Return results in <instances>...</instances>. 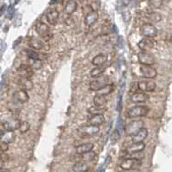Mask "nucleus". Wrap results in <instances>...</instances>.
<instances>
[{
    "mask_svg": "<svg viewBox=\"0 0 172 172\" xmlns=\"http://www.w3.org/2000/svg\"><path fill=\"white\" fill-rule=\"evenodd\" d=\"M147 17L152 21V22H160L162 17H161V15L159 13H157V12H154V11H152V12H149L147 14Z\"/></svg>",
    "mask_w": 172,
    "mask_h": 172,
    "instance_id": "33",
    "label": "nucleus"
},
{
    "mask_svg": "<svg viewBox=\"0 0 172 172\" xmlns=\"http://www.w3.org/2000/svg\"><path fill=\"white\" fill-rule=\"evenodd\" d=\"M21 0H15V4H18L19 2H20Z\"/></svg>",
    "mask_w": 172,
    "mask_h": 172,
    "instance_id": "50",
    "label": "nucleus"
},
{
    "mask_svg": "<svg viewBox=\"0 0 172 172\" xmlns=\"http://www.w3.org/2000/svg\"><path fill=\"white\" fill-rule=\"evenodd\" d=\"M97 19H98V14L96 11L93 10L91 12H88L84 17V24L88 27H91L96 23Z\"/></svg>",
    "mask_w": 172,
    "mask_h": 172,
    "instance_id": "23",
    "label": "nucleus"
},
{
    "mask_svg": "<svg viewBox=\"0 0 172 172\" xmlns=\"http://www.w3.org/2000/svg\"><path fill=\"white\" fill-rule=\"evenodd\" d=\"M147 136H148V130L144 127L140 131L138 132L135 135L132 137V143H144Z\"/></svg>",
    "mask_w": 172,
    "mask_h": 172,
    "instance_id": "20",
    "label": "nucleus"
},
{
    "mask_svg": "<svg viewBox=\"0 0 172 172\" xmlns=\"http://www.w3.org/2000/svg\"><path fill=\"white\" fill-rule=\"evenodd\" d=\"M17 73L20 77L24 78H30L34 75V70L31 68V66L28 64H22L17 68Z\"/></svg>",
    "mask_w": 172,
    "mask_h": 172,
    "instance_id": "14",
    "label": "nucleus"
},
{
    "mask_svg": "<svg viewBox=\"0 0 172 172\" xmlns=\"http://www.w3.org/2000/svg\"><path fill=\"white\" fill-rule=\"evenodd\" d=\"M163 2H169V1H170V0H162Z\"/></svg>",
    "mask_w": 172,
    "mask_h": 172,
    "instance_id": "51",
    "label": "nucleus"
},
{
    "mask_svg": "<svg viewBox=\"0 0 172 172\" xmlns=\"http://www.w3.org/2000/svg\"><path fill=\"white\" fill-rule=\"evenodd\" d=\"M149 4L153 8L158 9L162 6L163 1L162 0H149Z\"/></svg>",
    "mask_w": 172,
    "mask_h": 172,
    "instance_id": "39",
    "label": "nucleus"
},
{
    "mask_svg": "<svg viewBox=\"0 0 172 172\" xmlns=\"http://www.w3.org/2000/svg\"><path fill=\"white\" fill-rule=\"evenodd\" d=\"M142 165V160L133 158V157H127L124 158L120 163V167L122 170H137L139 169Z\"/></svg>",
    "mask_w": 172,
    "mask_h": 172,
    "instance_id": "5",
    "label": "nucleus"
},
{
    "mask_svg": "<svg viewBox=\"0 0 172 172\" xmlns=\"http://www.w3.org/2000/svg\"><path fill=\"white\" fill-rule=\"evenodd\" d=\"M148 99H149V96L146 92H143V91H138L136 93H133L132 94L130 97L132 102H134V103H143V102H146Z\"/></svg>",
    "mask_w": 172,
    "mask_h": 172,
    "instance_id": "17",
    "label": "nucleus"
},
{
    "mask_svg": "<svg viewBox=\"0 0 172 172\" xmlns=\"http://www.w3.org/2000/svg\"><path fill=\"white\" fill-rule=\"evenodd\" d=\"M89 170V166L85 162H79L74 163L72 166L73 172H87Z\"/></svg>",
    "mask_w": 172,
    "mask_h": 172,
    "instance_id": "29",
    "label": "nucleus"
},
{
    "mask_svg": "<svg viewBox=\"0 0 172 172\" xmlns=\"http://www.w3.org/2000/svg\"><path fill=\"white\" fill-rule=\"evenodd\" d=\"M15 139V134L13 131H4L1 133V143H5L9 145L14 142Z\"/></svg>",
    "mask_w": 172,
    "mask_h": 172,
    "instance_id": "22",
    "label": "nucleus"
},
{
    "mask_svg": "<svg viewBox=\"0 0 172 172\" xmlns=\"http://www.w3.org/2000/svg\"><path fill=\"white\" fill-rule=\"evenodd\" d=\"M5 9V5H3V7H2V9H1V14H3L4 13V10Z\"/></svg>",
    "mask_w": 172,
    "mask_h": 172,
    "instance_id": "49",
    "label": "nucleus"
},
{
    "mask_svg": "<svg viewBox=\"0 0 172 172\" xmlns=\"http://www.w3.org/2000/svg\"><path fill=\"white\" fill-rule=\"evenodd\" d=\"M77 7V5L74 0H68L65 6V12L67 15H71L76 11Z\"/></svg>",
    "mask_w": 172,
    "mask_h": 172,
    "instance_id": "28",
    "label": "nucleus"
},
{
    "mask_svg": "<svg viewBox=\"0 0 172 172\" xmlns=\"http://www.w3.org/2000/svg\"><path fill=\"white\" fill-rule=\"evenodd\" d=\"M14 14V9L12 8V6H10L9 9L7 10V15H8V18H11L13 16Z\"/></svg>",
    "mask_w": 172,
    "mask_h": 172,
    "instance_id": "42",
    "label": "nucleus"
},
{
    "mask_svg": "<svg viewBox=\"0 0 172 172\" xmlns=\"http://www.w3.org/2000/svg\"><path fill=\"white\" fill-rule=\"evenodd\" d=\"M145 123L142 120H134L127 123L124 127V132L127 136H133L138 132H139L142 128H144Z\"/></svg>",
    "mask_w": 172,
    "mask_h": 172,
    "instance_id": "1",
    "label": "nucleus"
},
{
    "mask_svg": "<svg viewBox=\"0 0 172 172\" xmlns=\"http://www.w3.org/2000/svg\"><path fill=\"white\" fill-rule=\"evenodd\" d=\"M109 84V78L107 76H101L94 78L90 83V90L92 91H101L105 86Z\"/></svg>",
    "mask_w": 172,
    "mask_h": 172,
    "instance_id": "6",
    "label": "nucleus"
},
{
    "mask_svg": "<svg viewBox=\"0 0 172 172\" xmlns=\"http://www.w3.org/2000/svg\"><path fill=\"white\" fill-rule=\"evenodd\" d=\"M93 102H94L95 106L105 108L107 105V99L105 96L97 93L96 96H94V98H93Z\"/></svg>",
    "mask_w": 172,
    "mask_h": 172,
    "instance_id": "27",
    "label": "nucleus"
},
{
    "mask_svg": "<svg viewBox=\"0 0 172 172\" xmlns=\"http://www.w3.org/2000/svg\"><path fill=\"white\" fill-rule=\"evenodd\" d=\"M108 58H107L106 54L104 53H99L96 55L93 60H92V65L96 67H99V66H103L106 64Z\"/></svg>",
    "mask_w": 172,
    "mask_h": 172,
    "instance_id": "24",
    "label": "nucleus"
},
{
    "mask_svg": "<svg viewBox=\"0 0 172 172\" xmlns=\"http://www.w3.org/2000/svg\"><path fill=\"white\" fill-rule=\"evenodd\" d=\"M70 161L73 163H77L79 162H84L83 161V156L80 155V154H77V153H75L73 155H71L70 157Z\"/></svg>",
    "mask_w": 172,
    "mask_h": 172,
    "instance_id": "38",
    "label": "nucleus"
},
{
    "mask_svg": "<svg viewBox=\"0 0 172 172\" xmlns=\"http://www.w3.org/2000/svg\"><path fill=\"white\" fill-rule=\"evenodd\" d=\"M119 1H120V3H122V6H127L131 3L132 0H119Z\"/></svg>",
    "mask_w": 172,
    "mask_h": 172,
    "instance_id": "45",
    "label": "nucleus"
},
{
    "mask_svg": "<svg viewBox=\"0 0 172 172\" xmlns=\"http://www.w3.org/2000/svg\"><path fill=\"white\" fill-rule=\"evenodd\" d=\"M1 151L2 152H5L8 151V149H9V146H8V145L7 144H5V143H1Z\"/></svg>",
    "mask_w": 172,
    "mask_h": 172,
    "instance_id": "43",
    "label": "nucleus"
},
{
    "mask_svg": "<svg viewBox=\"0 0 172 172\" xmlns=\"http://www.w3.org/2000/svg\"><path fill=\"white\" fill-rule=\"evenodd\" d=\"M22 41V37H19V38H18V39H17V40L15 41V44H14V46H14V47H15L16 46H17V45H18V44H19L18 42H19V41Z\"/></svg>",
    "mask_w": 172,
    "mask_h": 172,
    "instance_id": "47",
    "label": "nucleus"
},
{
    "mask_svg": "<svg viewBox=\"0 0 172 172\" xmlns=\"http://www.w3.org/2000/svg\"><path fill=\"white\" fill-rule=\"evenodd\" d=\"M1 172H11L9 169H5V168H1Z\"/></svg>",
    "mask_w": 172,
    "mask_h": 172,
    "instance_id": "48",
    "label": "nucleus"
},
{
    "mask_svg": "<svg viewBox=\"0 0 172 172\" xmlns=\"http://www.w3.org/2000/svg\"><path fill=\"white\" fill-rule=\"evenodd\" d=\"M156 45H157V41L154 40V38H147V37H144L138 43L139 48L144 52L152 50L156 46Z\"/></svg>",
    "mask_w": 172,
    "mask_h": 172,
    "instance_id": "8",
    "label": "nucleus"
},
{
    "mask_svg": "<svg viewBox=\"0 0 172 172\" xmlns=\"http://www.w3.org/2000/svg\"><path fill=\"white\" fill-rule=\"evenodd\" d=\"M94 148V145L92 143H84V144H82L79 145L76 147V153L77 154H85L87 152H91Z\"/></svg>",
    "mask_w": 172,
    "mask_h": 172,
    "instance_id": "25",
    "label": "nucleus"
},
{
    "mask_svg": "<svg viewBox=\"0 0 172 172\" xmlns=\"http://www.w3.org/2000/svg\"><path fill=\"white\" fill-rule=\"evenodd\" d=\"M100 132V128L97 126L93 125H87V126H81L77 129V135L83 139L84 138H91L96 136V134Z\"/></svg>",
    "mask_w": 172,
    "mask_h": 172,
    "instance_id": "2",
    "label": "nucleus"
},
{
    "mask_svg": "<svg viewBox=\"0 0 172 172\" xmlns=\"http://www.w3.org/2000/svg\"><path fill=\"white\" fill-rule=\"evenodd\" d=\"M117 110L119 112L122 111V91L120 92L119 96H118V99H117Z\"/></svg>",
    "mask_w": 172,
    "mask_h": 172,
    "instance_id": "40",
    "label": "nucleus"
},
{
    "mask_svg": "<svg viewBox=\"0 0 172 172\" xmlns=\"http://www.w3.org/2000/svg\"><path fill=\"white\" fill-rule=\"evenodd\" d=\"M149 112V108L147 106L144 105H137L131 108L130 109H128L127 111V116L132 119H135V118H140L147 115Z\"/></svg>",
    "mask_w": 172,
    "mask_h": 172,
    "instance_id": "4",
    "label": "nucleus"
},
{
    "mask_svg": "<svg viewBox=\"0 0 172 172\" xmlns=\"http://www.w3.org/2000/svg\"><path fill=\"white\" fill-rule=\"evenodd\" d=\"M99 172H104V169H103V170H99Z\"/></svg>",
    "mask_w": 172,
    "mask_h": 172,
    "instance_id": "52",
    "label": "nucleus"
},
{
    "mask_svg": "<svg viewBox=\"0 0 172 172\" xmlns=\"http://www.w3.org/2000/svg\"><path fill=\"white\" fill-rule=\"evenodd\" d=\"M26 55L29 57V59L30 60H46L48 55L45 53H39L36 52V50L33 49H25Z\"/></svg>",
    "mask_w": 172,
    "mask_h": 172,
    "instance_id": "16",
    "label": "nucleus"
},
{
    "mask_svg": "<svg viewBox=\"0 0 172 172\" xmlns=\"http://www.w3.org/2000/svg\"><path fill=\"white\" fill-rule=\"evenodd\" d=\"M30 128V124L28 122H22L21 123L20 128H19V131L21 133H26L29 130Z\"/></svg>",
    "mask_w": 172,
    "mask_h": 172,
    "instance_id": "37",
    "label": "nucleus"
},
{
    "mask_svg": "<svg viewBox=\"0 0 172 172\" xmlns=\"http://www.w3.org/2000/svg\"><path fill=\"white\" fill-rule=\"evenodd\" d=\"M140 72H141L143 77L146 79H153L157 75V72L155 68H153L152 66H140Z\"/></svg>",
    "mask_w": 172,
    "mask_h": 172,
    "instance_id": "13",
    "label": "nucleus"
},
{
    "mask_svg": "<svg viewBox=\"0 0 172 172\" xmlns=\"http://www.w3.org/2000/svg\"><path fill=\"white\" fill-rule=\"evenodd\" d=\"M138 86H139V91L143 92H152L155 91L156 89V83L153 82L152 80H141V81L138 82Z\"/></svg>",
    "mask_w": 172,
    "mask_h": 172,
    "instance_id": "11",
    "label": "nucleus"
},
{
    "mask_svg": "<svg viewBox=\"0 0 172 172\" xmlns=\"http://www.w3.org/2000/svg\"><path fill=\"white\" fill-rule=\"evenodd\" d=\"M106 70L105 66H99V67H95L92 71H91V76L92 77H98L102 76L104 71Z\"/></svg>",
    "mask_w": 172,
    "mask_h": 172,
    "instance_id": "30",
    "label": "nucleus"
},
{
    "mask_svg": "<svg viewBox=\"0 0 172 172\" xmlns=\"http://www.w3.org/2000/svg\"><path fill=\"white\" fill-rule=\"evenodd\" d=\"M28 65H29L33 70H38V69L41 68L42 62L39 60H30L29 59V62L28 63Z\"/></svg>",
    "mask_w": 172,
    "mask_h": 172,
    "instance_id": "34",
    "label": "nucleus"
},
{
    "mask_svg": "<svg viewBox=\"0 0 172 172\" xmlns=\"http://www.w3.org/2000/svg\"><path fill=\"white\" fill-rule=\"evenodd\" d=\"M138 91H139V86H138V83H133L132 86L130 87V92H132V94L133 93H136Z\"/></svg>",
    "mask_w": 172,
    "mask_h": 172,
    "instance_id": "41",
    "label": "nucleus"
},
{
    "mask_svg": "<svg viewBox=\"0 0 172 172\" xmlns=\"http://www.w3.org/2000/svg\"><path fill=\"white\" fill-rule=\"evenodd\" d=\"M141 35L147 38H155L157 35V29L152 23H145L141 27Z\"/></svg>",
    "mask_w": 172,
    "mask_h": 172,
    "instance_id": "9",
    "label": "nucleus"
},
{
    "mask_svg": "<svg viewBox=\"0 0 172 172\" xmlns=\"http://www.w3.org/2000/svg\"><path fill=\"white\" fill-rule=\"evenodd\" d=\"M145 149H146V144L145 143H132L131 145H128L126 147L125 152L127 155H132V154L140 153Z\"/></svg>",
    "mask_w": 172,
    "mask_h": 172,
    "instance_id": "12",
    "label": "nucleus"
},
{
    "mask_svg": "<svg viewBox=\"0 0 172 172\" xmlns=\"http://www.w3.org/2000/svg\"><path fill=\"white\" fill-rule=\"evenodd\" d=\"M13 98L17 103H26L27 101L29 100V96L28 94V92L23 90H19L16 91L13 94Z\"/></svg>",
    "mask_w": 172,
    "mask_h": 172,
    "instance_id": "15",
    "label": "nucleus"
},
{
    "mask_svg": "<svg viewBox=\"0 0 172 172\" xmlns=\"http://www.w3.org/2000/svg\"><path fill=\"white\" fill-rule=\"evenodd\" d=\"M7 160H8V155H7V154H5V152H2V156H1L2 163L5 162V161H7Z\"/></svg>",
    "mask_w": 172,
    "mask_h": 172,
    "instance_id": "44",
    "label": "nucleus"
},
{
    "mask_svg": "<svg viewBox=\"0 0 172 172\" xmlns=\"http://www.w3.org/2000/svg\"><path fill=\"white\" fill-rule=\"evenodd\" d=\"M88 123L89 125L99 127L105 123V117L103 115H91L88 118Z\"/></svg>",
    "mask_w": 172,
    "mask_h": 172,
    "instance_id": "19",
    "label": "nucleus"
},
{
    "mask_svg": "<svg viewBox=\"0 0 172 172\" xmlns=\"http://www.w3.org/2000/svg\"><path fill=\"white\" fill-rule=\"evenodd\" d=\"M83 156V161L84 162H91V161H93L94 159H95V157H96V152H93V151H91L90 152H87L85 154H83L82 155Z\"/></svg>",
    "mask_w": 172,
    "mask_h": 172,
    "instance_id": "35",
    "label": "nucleus"
},
{
    "mask_svg": "<svg viewBox=\"0 0 172 172\" xmlns=\"http://www.w3.org/2000/svg\"><path fill=\"white\" fill-rule=\"evenodd\" d=\"M36 31L41 39H43L46 41H50L51 39L53 38V36L52 31L49 29V27L46 23L41 22H38L36 25Z\"/></svg>",
    "mask_w": 172,
    "mask_h": 172,
    "instance_id": "3",
    "label": "nucleus"
},
{
    "mask_svg": "<svg viewBox=\"0 0 172 172\" xmlns=\"http://www.w3.org/2000/svg\"><path fill=\"white\" fill-rule=\"evenodd\" d=\"M27 44L33 50H41L43 47V42L37 37L30 36L27 39Z\"/></svg>",
    "mask_w": 172,
    "mask_h": 172,
    "instance_id": "18",
    "label": "nucleus"
},
{
    "mask_svg": "<svg viewBox=\"0 0 172 172\" xmlns=\"http://www.w3.org/2000/svg\"><path fill=\"white\" fill-rule=\"evenodd\" d=\"M18 85L21 88V90H23L26 91H29L33 90L34 88V83L30 78H24L20 77L18 80Z\"/></svg>",
    "mask_w": 172,
    "mask_h": 172,
    "instance_id": "21",
    "label": "nucleus"
},
{
    "mask_svg": "<svg viewBox=\"0 0 172 172\" xmlns=\"http://www.w3.org/2000/svg\"><path fill=\"white\" fill-rule=\"evenodd\" d=\"M59 18H60V14L55 10H50L46 14V20L48 22V23L51 24V25H56L58 21H59Z\"/></svg>",
    "mask_w": 172,
    "mask_h": 172,
    "instance_id": "26",
    "label": "nucleus"
},
{
    "mask_svg": "<svg viewBox=\"0 0 172 172\" xmlns=\"http://www.w3.org/2000/svg\"><path fill=\"white\" fill-rule=\"evenodd\" d=\"M104 111H105V108H101L95 105L88 108V113L90 115H103Z\"/></svg>",
    "mask_w": 172,
    "mask_h": 172,
    "instance_id": "31",
    "label": "nucleus"
},
{
    "mask_svg": "<svg viewBox=\"0 0 172 172\" xmlns=\"http://www.w3.org/2000/svg\"><path fill=\"white\" fill-rule=\"evenodd\" d=\"M138 60L140 65L144 66H153L155 64V58L153 54L149 52H144L141 51L138 54Z\"/></svg>",
    "mask_w": 172,
    "mask_h": 172,
    "instance_id": "7",
    "label": "nucleus"
},
{
    "mask_svg": "<svg viewBox=\"0 0 172 172\" xmlns=\"http://www.w3.org/2000/svg\"><path fill=\"white\" fill-rule=\"evenodd\" d=\"M120 172H141V170L139 169H137V170H122Z\"/></svg>",
    "mask_w": 172,
    "mask_h": 172,
    "instance_id": "46",
    "label": "nucleus"
},
{
    "mask_svg": "<svg viewBox=\"0 0 172 172\" xmlns=\"http://www.w3.org/2000/svg\"><path fill=\"white\" fill-rule=\"evenodd\" d=\"M114 90H115V86H114V84H108L105 86L103 89H101V91H98V94H101V95H103V96H107V95L112 93V92L114 91Z\"/></svg>",
    "mask_w": 172,
    "mask_h": 172,
    "instance_id": "32",
    "label": "nucleus"
},
{
    "mask_svg": "<svg viewBox=\"0 0 172 172\" xmlns=\"http://www.w3.org/2000/svg\"><path fill=\"white\" fill-rule=\"evenodd\" d=\"M8 108L11 113H19L21 110V107L19 106V104L15 102H10L8 105Z\"/></svg>",
    "mask_w": 172,
    "mask_h": 172,
    "instance_id": "36",
    "label": "nucleus"
},
{
    "mask_svg": "<svg viewBox=\"0 0 172 172\" xmlns=\"http://www.w3.org/2000/svg\"><path fill=\"white\" fill-rule=\"evenodd\" d=\"M20 120L16 119V118H10L9 120H6L5 122H2V127L6 131H15V130H19L21 126Z\"/></svg>",
    "mask_w": 172,
    "mask_h": 172,
    "instance_id": "10",
    "label": "nucleus"
}]
</instances>
